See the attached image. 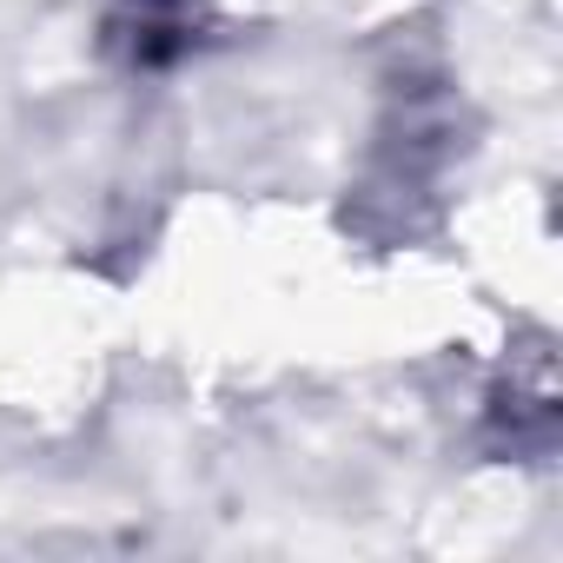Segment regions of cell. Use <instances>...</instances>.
Returning <instances> with one entry per match:
<instances>
[{"label":"cell","mask_w":563,"mask_h":563,"mask_svg":"<svg viewBox=\"0 0 563 563\" xmlns=\"http://www.w3.org/2000/svg\"><path fill=\"white\" fill-rule=\"evenodd\" d=\"M146 8H173V0H146Z\"/></svg>","instance_id":"obj_1"}]
</instances>
